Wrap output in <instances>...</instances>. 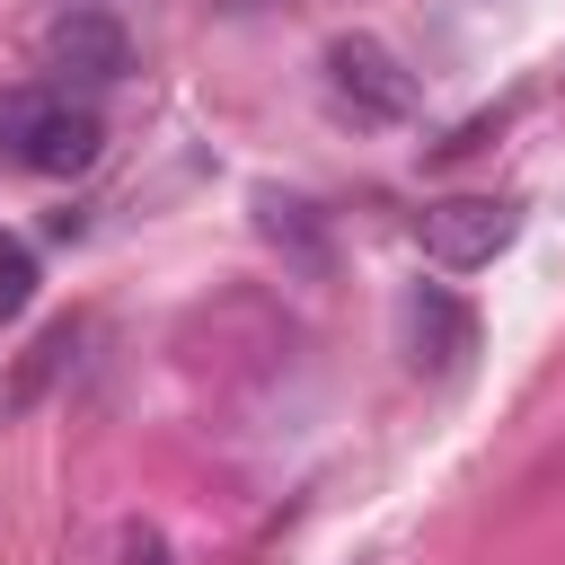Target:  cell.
<instances>
[{"instance_id": "obj_2", "label": "cell", "mask_w": 565, "mask_h": 565, "mask_svg": "<svg viewBox=\"0 0 565 565\" xmlns=\"http://www.w3.org/2000/svg\"><path fill=\"white\" fill-rule=\"evenodd\" d=\"M512 230H521V212H512L503 194H450V203L424 212V256L468 274V265H494V256L512 247Z\"/></svg>"}, {"instance_id": "obj_1", "label": "cell", "mask_w": 565, "mask_h": 565, "mask_svg": "<svg viewBox=\"0 0 565 565\" xmlns=\"http://www.w3.org/2000/svg\"><path fill=\"white\" fill-rule=\"evenodd\" d=\"M97 141H106V124L88 106L53 97V88H9L0 97V150L35 177H79L97 159Z\"/></svg>"}, {"instance_id": "obj_3", "label": "cell", "mask_w": 565, "mask_h": 565, "mask_svg": "<svg viewBox=\"0 0 565 565\" xmlns=\"http://www.w3.org/2000/svg\"><path fill=\"white\" fill-rule=\"evenodd\" d=\"M327 79H335V97H344L353 115H371V124H397V115L415 106V79H406L397 53L371 44V35H335V44H327Z\"/></svg>"}, {"instance_id": "obj_6", "label": "cell", "mask_w": 565, "mask_h": 565, "mask_svg": "<svg viewBox=\"0 0 565 565\" xmlns=\"http://www.w3.org/2000/svg\"><path fill=\"white\" fill-rule=\"evenodd\" d=\"M26 300H35V256L18 238H0V318H18Z\"/></svg>"}, {"instance_id": "obj_5", "label": "cell", "mask_w": 565, "mask_h": 565, "mask_svg": "<svg viewBox=\"0 0 565 565\" xmlns=\"http://www.w3.org/2000/svg\"><path fill=\"white\" fill-rule=\"evenodd\" d=\"M53 71H71V79H115V71H124V26L97 18V9H71V18L53 26Z\"/></svg>"}, {"instance_id": "obj_4", "label": "cell", "mask_w": 565, "mask_h": 565, "mask_svg": "<svg viewBox=\"0 0 565 565\" xmlns=\"http://www.w3.org/2000/svg\"><path fill=\"white\" fill-rule=\"evenodd\" d=\"M477 344V327H468V309L450 300V291H406V353H415V371H459V353Z\"/></svg>"}]
</instances>
